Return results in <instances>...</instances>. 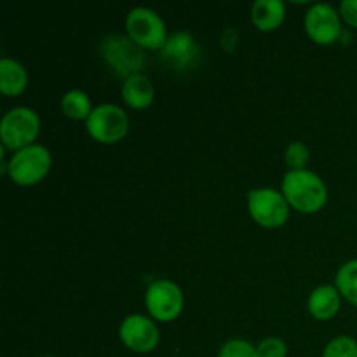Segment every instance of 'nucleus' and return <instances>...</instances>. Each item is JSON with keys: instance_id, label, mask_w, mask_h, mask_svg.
<instances>
[{"instance_id": "obj_15", "label": "nucleus", "mask_w": 357, "mask_h": 357, "mask_svg": "<svg viewBox=\"0 0 357 357\" xmlns=\"http://www.w3.org/2000/svg\"><path fill=\"white\" fill-rule=\"evenodd\" d=\"M28 73L20 61L3 58L0 61V91L6 96H17L26 89Z\"/></svg>"}, {"instance_id": "obj_24", "label": "nucleus", "mask_w": 357, "mask_h": 357, "mask_svg": "<svg viewBox=\"0 0 357 357\" xmlns=\"http://www.w3.org/2000/svg\"><path fill=\"white\" fill-rule=\"evenodd\" d=\"M47 357H49V356H47Z\"/></svg>"}, {"instance_id": "obj_8", "label": "nucleus", "mask_w": 357, "mask_h": 357, "mask_svg": "<svg viewBox=\"0 0 357 357\" xmlns=\"http://www.w3.org/2000/svg\"><path fill=\"white\" fill-rule=\"evenodd\" d=\"M145 303L153 319L167 323V321L176 319L181 314L183 293L176 282L159 279V281H153L146 289Z\"/></svg>"}, {"instance_id": "obj_20", "label": "nucleus", "mask_w": 357, "mask_h": 357, "mask_svg": "<svg viewBox=\"0 0 357 357\" xmlns=\"http://www.w3.org/2000/svg\"><path fill=\"white\" fill-rule=\"evenodd\" d=\"M218 357H258V351L250 342L234 338V340L225 342L222 345Z\"/></svg>"}, {"instance_id": "obj_16", "label": "nucleus", "mask_w": 357, "mask_h": 357, "mask_svg": "<svg viewBox=\"0 0 357 357\" xmlns=\"http://www.w3.org/2000/svg\"><path fill=\"white\" fill-rule=\"evenodd\" d=\"M338 293L347 300L349 303L357 307V260L345 261L337 272L335 278Z\"/></svg>"}, {"instance_id": "obj_5", "label": "nucleus", "mask_w": 357, "mask_h": 357, "mask_svg": "<svg viewBox=\"0 0 357 357\" xmlns=\"http://www.w3.org/2000/svg\"><path fill=\"white\" fill-rule=\"evenodd\" d=\"M51 153L42 145H30L26 149L14 152L9 160L7 174L10 180L21 187H31L38 183L51 169Z\"/></svg>"}, {"instance_id": "obj_21", "label": "nucleus", "mask_w": 357, "mask_h": 357, "mask_svg": "<svg viewBox=\"0 0 357 357\" xmlns=\"http://www.w3.org/2000/svg\"><path fill=\"white\" fill-rule=\"evenodd\" d=\"M258 357H286L288 354V347H286L284 342L281 338H265L258 344L257 347Z\"/></svg>"}, {"instance_id": "obj_12", "label": "nucleus", "mask_w": 357, "mask_h": 357, "mask_svg": "<svg viewBox=\"0 0 357 357\" xmlns=\"http://www.w3.org/2000/svg\"><path fill=\"white\" fill-rule=\"evenodd\" d=\"M307 309L316 319H331L340 310V293L335 286H319L310 293L309 300H307Z\"/></svg>"}, {"instance_id": "obj_11", "label": "nucleus", "mask_w": 357, "mask_h": 357, "mask_svg": "<svg viewBox=\"0 0 357 357\" xmlns=\"http://www.w3.org/2000/svg\"><path fill=\"white\" fill-rule=\"evenodd\" d=\"M160 58L174 70H188L201 59V47L188 31H176L160 49Z\"/></svg>"}, {"instance_id": "obj_6", "label": "nucleus", "mask_w": 357, "mask_h": 357, "mask_svg": "<svg viewBox=\"0 0 357 357\" xmlns=\"http://www.w3.org/2000/svg\"><path fill=\"white\" fill-rule=\"evenodd\" d=\"M248 209L258 225L278 229L288 222L289 204L282 194L274 188H257L248 194Z\"/></svg>"}, {"instance_id": "obj_18", "label": "nucleus", "mask_w": 357, "mask_h": 357, "mask_svg": "<svg viewBox=\"0 0 357 357\" xmlns=\"http://www.w3.org/2000/svg\"><path fill=\"white\" fill-rule=\"evenodd\" d=\"M323 357H357V342L347 335L333 338L324 347Z\"/></svg>"}, {"instance_id": "obj_14", "label": "nucleus", "mask_w": 357, "mask_h": 357, "mask_svg": "<svg viewBox=\"0 0 357 357\" xmlns=\"http://www.w3.org/2000/svg\"><path fill=\"white\" fill-rule=\"evenodd\" d=\"M153 96H155V91H153L152 82L143 73L129 77L122 84V100L136 110L150 107L153 103Z\"/></svg>"}, {"instance_id": "obj_13", "label": "nucleus", "mask_w": 357, "mask_h": 357, "mask_svg": "<svg viewBox=\"0 0 357 357\" xmlns=\"http://www.w3.org/2000/svg\"><path fill=\"white\" fill-rule=\"evenodd\" d=\"M286 6L282 0H257L251 7V20L261 31H272L282 24Z\"/></svg>"}, {"instance_id": "obj_1", "label": "nucleus", "mask_w": 357, "mask_h": 357, "mask_svg": "<svg viewBox=\"0 0 357 357\" xmlns=\"http://www.w3.org/2000/svg\"><path fill=\"white\" fill-rule=\"evenodd\" d=\"M282 195L296 211L317 213L326 204L328 188L312 171H288L282 180Z\"/></svg>"}, {"instance_id": "obj_9", "label": "nucleus", "mask_w": 357, "mask_h": 357, "mask_svg": "<svg viewBox=\"0 0 357 357\" xmlns=\"http://www.w3.org/2000/svg\"><path fill=\"white\" fill-rule=\"evenodd\" d=\"M305 30L314 42L321 45H330L340 40L344 31L340 16L330 3H314L305 14Z\"/></svg>"}, {"instance_id": "obj_3", "label": "nucleus", "mask_w": 357, "mask_h": 357, "mask_svg": "<svg viewBox=\"0 0 357 357\" xmlns=\"http://www.w3.org/2000/svg\"><path fill=\"white\" fill-rule=\"evenodd\" d=\"M101 54L119 77L129 79L139 75L145 66V54L142 47L126 35H108L101 42Z\"/></svg>"}, {"instance_id": "obj_4", "label": "nucleus", "mask_w": 357, "mask_h": 357, "mask_svg": "<svg viewBox=\"0 0 357 357\" xmlns=\"http://www.w3.org/2000/svg\"><path fill=\"white\" fill-rule=\"evenodd\" d=\"M129 38L143 49H162L167 42V30L162 17L149 7H135L126 17Z\"/></svg>"}, {"instance_id": "obj_17", "label": "nucleus", "mask_w": 357, "mask_h": 357, "mask_svg": "<svg viewBox=\"0 0 357 357\" xmlns=\"http://www.w3.org/2000/svg\"><path fill=\"white\" fill-rule=\"evenodd\" d=\"M61 108L63 114L66 117L73 119V121H82L91 115L93 108H91V100L84 91L80 89H72L63 96L61 100Z\"/></svg>"}, {"instance_id": "obj_23", "label": "nucleus", "mask_w": 357, "mask_h": 357, "mask_svg": "<svg viewBox=\"0 0 357 357\" xmlns=\"http://www.w3.org/2000/svg\"><path fill=\"white\" fill-rule=\"evenodd\" d=\"M351 38H352V35L351 33H347V31H342V35H340V40L344 42V44H349V42H351Z\"/></svg>"}, {"instance_id": "obj_10", "label": "nucleus", "mask_w": 357, "mask_h": 357, "mask_svg": "<svg viewBox=\"0 0 357 357\" xmlns=\"http://www.w3.org/2000/svg\"><path fill=\"white\" fill-rule=\"evenodd\" d=\"M119 337L129 351L138 352V354L152 352L159 345L157 326L153 324V321L145 316H139V314L129 316L122 321L121 328H119Z\"/></svg>"}, {"instance_id": "obj_2", "label": "nucleus", "mask_w": 357, "mask_h": 357, "mask_svg": "<svg viewBox=\"0 0 357 357\" xmlns=\"http://www.w3.org/2000/svg\"><path fill=\"white\" fill-rule=\"evenodd\" d=\"M40 132V117L28 107H16L6 112L0 122V139L6 149L13 152L33 145V139Z\"/></svg>"}, {"instance_id": "obj_7", "label": "nucleus", "mask_w": 357, "mask_h": 357, "mask_svg": "<svg viewBox=\"0 0 357 357\" xmlns=\"http://www.w3.org/2000/svg\"><path fill=\"white\" fill-rule=\"evenodd\" d=\"M87 132L100 143H117L128 135L129 119L117 105L105 103L93 108L86 121Z\"/></svg>"}, {"instance_id": "obj_19", "label": "nucleus", "mask_w": 357, "mask_h": 357, "mask_svg": "<svg viewBox=\"0 0 357 357\" xmlns=\"http://www.w3.org/2000/svg\"><path fill=\"white\" fill-rule=\"evenodd\" d=\"M286 164L291 167V171H302L305 169L307 162L310 159V152L307 149V145H303L302 142H295L286 149Z\"/></svg>"}, {"instance_id": "obj_22", "label": "nucleus", "mask_w": 357, "mask_h": 357, "mask_svg": "<svg viewBox=\"0 0 357 357\" xmlns=\"http://www.w3.org/2000/svg\"><path fill=\"white\" fill-rule=\"evenodd\" d=\"M340 14L349 26L357 30V0H344L340 3Z\"/></svg>"}]
</instances>
